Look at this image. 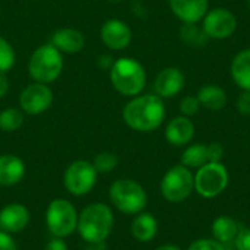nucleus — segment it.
Segmentation results:
<instances>
[{
	"mask_svg": "<svg viewBox=\"0 0 250 250\" xmlns=\"http://www.w3.org/2000/svg\"><path fill=\"white\" fill-rule=\"evenodd\" d=\"M166 119V105L157 94L133 97L123 108L125 123L136 132H154Z\"/></svg>",
	"mask_w": 250,
	"mask_h": 250,
	"instance_id": "f257e3e1",
	"label": "nucleus"
},
{
	"mask_svg": "<svg viewBox=\"0 0 250 250\" xmlns=\"http://www.w3.org/2000/svg\"><path fill=\"white\" fill-rule=\"evenodd\" d=\"M114 227V214L103 202H94L85 207L78 215L76 231L88 245L104 243Z\"/></svg>",
	"mask_w": 250,
	"mask_h": 250,
	"instance_id": "f03ea898",
	"label": "nucleus"
},
{
	"mask_svg": "<svg viewBox=\"0 0 250 250\" xmlns=\"http://www.w3.org/2000/svg\"><path fill=\"white\" fill-rule=\"evenodd\" d=\"M110 81L119 94L133 98L144 91L146 85V72L138 60L122 57L113 63Z\"/></svg>",
	"mask_w": 250,
	"mask_h": 250,
	"instance_id": "7ed1b4c3",
	"label": "nucleus"
},
{
	"mask_svg": "<svg viewBox=\"0 0 250 250\" xmlns=\"http://www.w3.org/2000/svg\"><path fill=\"white\" fill-rule=\"evenodd\" d=\"M108 196L114 208L126 215L142 212L148 204L146 190L132 179L116 180L108 189Z\"/></svg>",
	"mask_w": 250,
	"mask_h": 250,
	"instance_id": "20e7f679",
	"label": "nucleus"
},
{
	"mask_svg": "<svg viewBox=\"0 0 250 250\" xmlns=\"http://www.w3.org/2000/svg\"><path fill=\"white\" fill-rule=\"evenodd\" d=\"M63 70V56L51 44L40 45L29 57V76L40 83L54 82Z\"/></svg>",
	"mask_w": 250,
	"mask_h": 250,
	"instance_id": "39448f33",
	"label": "nucleus"
},
{
	"mask_svg": "<svg viewBox=\"0 0 250 250\" xmlns=\"http://www.w3.org/2000/svg\"><path fill=\"white\" fill-rule=\"evenodd\" d=\"M78 211L75 205L64 199H53L45 211V226L53 237L66 239L76 231L78 227Z\"/></svg>",
	"mask_w": 250,
	"mask_h": 250,
	"instance_id": "423d86ee",
	"label": "nucleus"
},
{
	"mask_svg": "<svg viewBox=\"0 0 250 250\" xmlns=\"http://www.w3.org/2000/svg\"><path fill=\"white\" fill-rule=\"evenodd\" d=\"M229 170L221 163H207L198 168L193 176L195 190L205 199H212L221 195L229 186Z\"/></svg>",
	"mask_w": 250,
	"mask_h": 250,
	"instance_id": "0eeeda50",
	"label": "nucleus"
},
{
	"mask_svg": "<svg viewBox=\"0 0 250 250\" xmlns=\"http://www.w3.org/2000/svg\"><path fill=\"white\" fill-rule=\"evenodd\" d=\"M195 189L193 174L190 168L179 164L171 167L161 180V193L166 201L180 204L186 201Z\"/></svg>",
	"mask_w": 250,
	"mask_h": 250,
	"instance_id": "6e6552de",
	"label": "nucleus"
},
{
	"mask_svg": "<svg viewBox=\"0 0 250 250\" xmlns=\"http://www.w3.org/2000/svg\"><path fill=\"white\" fill-rule=\"evenodd\" d=\"M97 170L92 163L86 160H76L67 166L63 183L66 190L73 196L88 195L97 185Z\"/></svg>",
	"mask_w": 250,
	"mask_h": 250,
	"instance_id": "1a4fd4ad",
	"label": "nucleus"
},
{
	"mask_svg": "<svg viewBox=\"0 0 250 250\" xmlns=\"http://www.w3.org/2000/svg\"><path fill=\"white\" fill-rule=\"evenodd\" d=\"M202 29L211 40H227L237 29V18L226 7H215L204 16Z\"/></svg>",
	"mask_w": 250,
	"mask_h": 250,
	"instance_id": "9d476101",
	"label": "nucleus"
},
{
	"mask_svg": "<svg viewBox=\"0 0 250 250\" xmlns=\"http://www.w3.org/2000/svg\"><path fill=\"white\" fill-rule=\"evenodd\" d=\"M53 104V92L47 83L34 82L19 95V107L26 114H41Z\"/></svg>",
	"mask_w": 250,
	"mask_h": 250,
	"instance_id": "9b49d317",
	"label": "nucleus"
},
{
	"mask_svg": "<svg viewBox=\"0 0 250 250\" xmlns=\"http://www.w3.org/2000/svg\"><path fill=\"white\" fill-rule=\"evenodd\" d=\"M103 42L116 51L125 50L132 42V29L120 19H108L103 23L100 31Z\"/></svg>",
	"mask_w": 250,
	"mask_h": 250,
	"instance_id": "f8f14e48",
	"label": "nucleus"
},
{
	"mask_svg": "<svg viewBox=\"0 0 250 250\" xmlns=\"http://www.w3.org/2000/svg\"><path fill=\"white\" fill-rule=\"evenodd\" d=\"M186 85L185 73L179 67H164L155 78L154 91L161 98H173L179 95Z\"/></svg>",
	"mask_w": 250,
	"mask_h": 250,
	"instance_id": "ddd939ff",
	"label": "nucleus"
},
{
	"mask_svg": "<svg viewBox=\"0 0 250 250\" xmlns=\"http://www.w3.org/2000/svg\"><path fill=\"white\" fill-rule=\"evenodd\" d=\"M29 211L22 204H9L0 209V230L9 234L21 233L29 223Z\"/></svg>",
	"mask_w": 250,
	"mask_h": 250,
	"instance_id": "4468645a",
	"label": "nucleus"
},
{
	"mask_svg": "<svg viewBox=\"0 0 250 250\" xmlns=\"http://www.w3.org/2000/svg\"><path fill=\"white\" fill-rule=\"evenodd\" d=\"M170 9L183 23H198L208 12V0H168Z\"/></svg>",
	"mask_w": 250,
	"mask_h": 250,
	"instance_id": "2eb2a0df",
	"label": "nucleus"
},
{
	"mask_svg": "<svg viewBox=\"0 0 250 250\" xmlns=\"http://www.w3.org/2000/svg\"><path fill=\"white\" fill-rule=\"evenodd\" d=\"M195 136V125L190 117L179 116L170 120L166 127V139L174 146H185L190 144Z\"/></svg>",
	"mask_w": 250,
	"mask_h": 250,
	"instance_id": "dca6fc26",
	"label": "nucleus"
},
{
	"mask_svg": "<svg viewBox=\"0 0 250 250\" xmlns=\"http://www.w3.org/2000/svg\"><path fill=\"white\" fill-rule=\"evenodd\" d=\"M25 177V163L12 154L0 155V186H15Z\"/></svg>",
	"mask_w": 250,
	"mask_h": 250,
	"instance_id": "f3484780",
	"label": "nucleus"
},
{
	"mask_svg": "<svg viewBox=\"0 0 250 250\" xmlns=\"http://www.w3.org/2000/svg\"><path fill=\"white\" fill-rule=\"evenodd\" d=\"M51 45H54L60 53H79L85 45V37L81 31L73 28L57 29L51 37Z\"/></svg>",
	"mask_w": 250,
	"mask_h": 250,
	"instance_id": "a211bd4d",
	"label": "nucleus"
},
{
	"mask_svg": "<svg viewBox=\"0 0 250 250\" xmlns=\"http://www.w3.org/2000/svg\"><path fill=\"white\" fill-rule=\"evenodd\" d=\"M130 231H132V236L135 237V240H138L141 243H148V242L154 240L155 236L158 234V221L155 220V217L152 214L142 211V212L136 214V217L133 218Z\"/></svg>",
	"mask_w": 250,
	"mask_h": 250,
	"instance_id": "6ab92c4d",
	"label": "nucleus"
},
{
	"mask_svg": "<svg viewBox=\"0 0 250 250\" xmlns=\"http://www.w3.org/2000/svg\"><path fill=\"white\" fill-rule=\"evenodd\" d=\"M230 73L234 83L243 89L250 91V48L239 51L230 66Z\"/></svg>",
	"mask_w": 250,
	"mask_h": 250,
	"instance_id": "aec40b11",
	"label": "nucleus"
},
{
	"mask_svg": "<svg viewBox=\"0 0 250 250\" xmlns=\"http://www.w3.org/2000/svg\"><path fill=\"white\" fill-rule=\"evenodd\" d=\"M198 100L201 107L212 111H218L227 104V92L218 85H204L198 91Z\"/></svg>",
	"mask_w": 250,
	"mask_h": 250,
	"instance_id": "412c9836",
	"label": "nucleus"
},
{
	"mask_svg": "<svg viewBox=\"0 0 250 250\" xmlns=\"http://www.w3.org/2000/svg\"><path fill=\"white\" fill-rule=\"evenodd\" d=\"M239 230L240 229H239L237 221L233 220L231 217H227V215H221L217 220H214L212 227H211L214 239L223 245L234 242L236 236L239 234Z\"/></svg>",
	"mask_w": 250,
	"mask_h": 250,
	"instance_id": "4be33fe9",
	"label": "nucleus"
},
{
	"mask_svg": "<svg viewBox=\"0 0 250 250\" xmlns=\"http://www.w3.org/2000/svg\"><path fill=\"white\" fill-rule=\"evenodd\" d=\"M207 163H208L207 145L204 144H193L188 146L182 154V166L188 168H199Z\"/></svg>",
	"mask_w": 250,
	"mask_h": 250,
	"instance_id": "5701e85b",
	"label": "nucleus"
},
{
	"mask_svg": "<svg viewBox=\"0 0 250 250\" xmlns=\"http://www.w3.org/2000/svg\"><path fill=\"white\" fill-rule=\"evenodd\" d=\"M180 35L185 42L193 47H202L209 40L202 26L199 28L196 23H183V26L180 28Z\"/></svg>",
	"mask_w": 250,
	"mask_h": 250,
	"instance_id": "b1692460",
	"label": "nucleus"
},
{
	"mask_svg": "<svg viewBox=\"0 0 250 250\" xmlns=\"http://www.w3.org/2000/svg\"><path fill=\"white\" fill-rule=\"evenodd\" d=\"M23 125V111L21 108H6L0 113V129L15 132Z\"/></svg>",
	"mask_w": 250,
	"mask_h": 250,
	"instance_id": "393cba45",
	"label": "nucleus"
},
{
	"mask_svg": "<svg viewBox=\"0 0 250 250\" xmlns=\"http://www.w3.org/2000/svg\"><path fill=\"white\" fill-rule=\"evenodd\" d=\"M92 164H94V167H95L98 174H107V173H111L117 167L119 157L116 154H113V152H108V151L100 152L94 158Z\"/></svg>",
	"mask_w": 250,
	"mask_h": 250,
	"instance_id": "a878e982",
	"label": "nucleus"
},
{
	"mask_svg": "<svg viewBox=\"0 0 250 250\" xmlns=\"http://www.w3.org/2000/svg\"><path fill=\"white\" fill-rule=\"evenodd\" d=\"M16 62L15 50L13 47L3 38L0 37V73H7Z\"/></svg>",
	"mask_w": 250,
	"mask_h": 250,
	"instance_id": "bb28decb",
	"label": "nucleus"
},
{
	"mask_svg": "<svg viewBox=\"0 0 250 250\" xmlns=\"http://www.w3.org/2000/svg\"><path fill=\"white\" fill-rule=\"evenodd\" d=\"M180 113L186 117H192L195 116L199 108H201V104H199V100L198 97H193V95H186L182 101H180Z\"/></svg>",
	"mask_w": 250,
	"mask_h": 250,
	"instance_id": "cd10ccee",
	"label": "nucleus"
},
{
	"mask_svg": "<svg viewBox=\"0 0 250 250\" xmlns=\"http://www.w3.org/2000/svg\"><path fill=\"white\" fill-rule=\"evenodd\" d=\"M188 250H227L226 246L215 239H198L195 240Z\"/></svg>",
	"mask_w": 250,
	"mask_h": 250,
	"instance_id": "c85d7f7f",
	"label": "nucleus"
},
{
	"mask_svg": "<svg viewBox=\"0 0 250 250\" xmlns=\"http://www.w3.org/2000/svg\"><path fill=\"white\" fill-rule=\"evenodd\" d=\"M207 155H208V163H221L224 157V148L218 142H212L207 145Z\"/></svg>",
	"mask_w": 250,
	"mask_h": 250,
	"instance_id": "c756f323",
	"label": "nucleus"
},
{
	"mask_svg": "<svg viewBox=\"0 0 250 250\" xmlns=\"http://www.w3.org/2000/svg\"><path fill=\"white\" fill-rule=\"evenodd\" d=\"M236 108L242 116H250V91H243L237 97Z\"/></svg>",
	"mask_w": 250,
	"mask_h": 250,
	"instance_id": "7c9ffc66",
	"label": "nucleus"
},
{
	"mask_svg": "<svg viewBox=\"0 0 250 250\" xmlns=\"http://www.w3.org/2000/svg\"><path fill=\"white\" fill-rule=\"evenodd\" d=\"M236 249L237 250H250V229L239 230V234L234 239Z\"/></svg>",
	"mask_w": 250,
	"mask_h": 250,
	"instance_id": "2f4dec72",
	"label": "nucleus"
},
{
	"mask_svg": "<svg viewBox=\"0 0 250 250\" xmlns=\"http://www.w3.org/2000/svg\"><path fill=\"white\" fill-rule=\"evenodd\" d=\"M0 250H18L16 242L12 239V234L0 230Z\"/></svg>",
	"mask_w": 250,
	"mask_h": 250,
	"instance_id": "473e14b6",
	"label": "nucleus"
},
{
	"mask_svg": "<svg viewBox=\"0 0 250 250\" xmlns=\"http://www.w3.org/2000/svg\"><path fill=\"white\" fill-rule=\"evenodd\" d=\"M44 250H69L67 243L63 239L59 237H53L47 242V245L44 246Z\"/></svg>",
	"mask_w": 250,
	"mask_h": 250,
	"instance_id": "72a5a7b5",
	"label": "nucleus"
},
{
	"mask_svg": "<svg viewBox=\"0 0 250 250\" xmlns=\"http://www.w3.org/2000/svg\"><path fill=\"white\" fill-rule=\"evenodd\" d=\"M10 83H9V78L7 73H0V98H4L6 94L9 92Z\"/></svg>",
	"mask_w": 250,
	"mask_h": 250,
	"instance_id": "f704fd0d",
	"label": "nucleus"
},
{
	"mask_svg": "<svg viewBox=\"0 0 250 250\" xmlns=\"http://www.w3.org/2000/svg\"><path fill=\"white\" fill-rule=\"evenodd\" d=\"M85 250H107V246L105 243H94V245L89 243V246Z\"/></svg>",
	"mask_w": 250,
	"mask_h": 250,
	"instance_id": "c9c22d12",
	"label": "nucleus"
},
{
	"mask_svg": "<svg viewBox=\"0 0 250 250\" xmlns=\"http://www.w3.org/2000/svg\"><path fill=\"white\" fill-rule=\"evenodd\" d=\"M155 250H182L179 246H176V245H163V246H160V248H157Z\"/></svg>",
	"mask_w": 250,
	"mask_h": 250,
	"instance_id": "e433bc0d",
	"label": "nucleus"
},
{
	"mask_svg": "<svg viewBox=\"0 0 250 250\" xmlns=\"http://www.w3.org/2000/svg\"><path fill=\"white\" fill-rule=\"evenodd\" d=\"M248 7H249V10H250V0H248Z\"/></svg>",
	"mask_w": 250,
	"mask_h": 250,
	"instance_id": "4c0bfd02",
	"label": "nucleus"
}]
</instances>
